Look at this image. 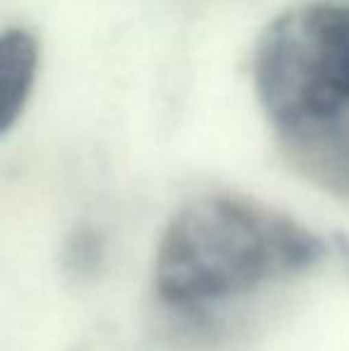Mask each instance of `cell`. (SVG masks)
Instances as JSON below:
<instances>
[{
	"instance_id": "6da1fadb",
	"label": "cell",
	"mask_w": 349,
	"mask_h": 351,
	"mask_svg": "<svg viewBox=\"0 0 349 351\" xmlns=\"http://www.w3.org/2000/svg\"><path fill=\"white\" fill-rule=\"evenodd\" d=\"M326 254V241L292 217L239 196L208 194L165 225L154 285L165 304L201 308L313 268Z\"/></svg>"
},
{
	"instance_id": "7a4b0ae2",
	"label": "cell",
	"mask_w": 349,
	"mask_h": 351,
	"mask_svg": "<svg viewBox=\"0 0 349 351\" xmlns=\"http://www.w3.org/2000/svg\"><path fill=\"white\" fill-rule=\"evenodd\" d=\"M254 86L280 141L349 112V3H313L280 14L254 53Z\"/></svg>"
},
{
	"instance_id": "3957f363",
	"label": "cell",
	"mask_w": 349,
	"mask_h": 351,
	"mask_svg": "<svg viewBox=\"0 0 349 351\" xmlns=\"http://www.w3.org/2000/svg\"><path fill=\"white\" fill-rule=\"evenodd\" d=\"M282 148L306 180L349 199V112L302 139L282 143Z\"/></svg>"
},
{
	"instance_id": "277c9868",
	"label": "cell",
	"mask_w": 349,
	"mask_h": 351,
	"mask_svg": "<svg viewBox=\"0 0 349 351\" xmlns=\"http://www.w3.org/2000/svg\"><path fill=\"white\" fill-rule=\"evenodd\" d=\"M38 41L29 29L0 32V134L24 112L38 74Z\"/></svg>"
},
{
	"instance_id": "5b68a950",
	"label": "cell",
	"mask_w": 349,
	"mask_h": 351,
	"mask_svg": "<svg viewBox=\"0 0 349 351\" xmlns=\"http://www.w3.org/2000/svg\"><path fill=\"white\" fill-rule=\"evenodd\" d=\"M106 241L93 227H77L62 246V270L75 280H88L103 268Z\"/></svg>"
},
{
	"instance_id": "8992f818",
	"label": "cell",
	"mask_w": 349,
	"mask_h": 351,
	"mask_svg": "<svg viewBox=\"0 0 349 351\" xmlns=\"http://www.w3.org/2000/svg\"><path fill=\"white\" fill-rule=\"evenodd\" d=\"M333 246H335V254H337V258L345 263V268L349 270V239L347 237H342V234H335L333 237Z\"/></svg>"
},
{
	"instance_id": "52a82bcc",
	"label": "cell",
	"mask_w": 349,
	"mask_h": 351,
	"mask_svg": "<svg viewBox=\"0 0 349 351\" xmlns=\"http://www.w3.org/2000/svg\"><path fill=\"white\" fill-rule=\"evenodd\" d=\"M75 351H84V349H75Z\"/></svg>"
}]
</instances>
